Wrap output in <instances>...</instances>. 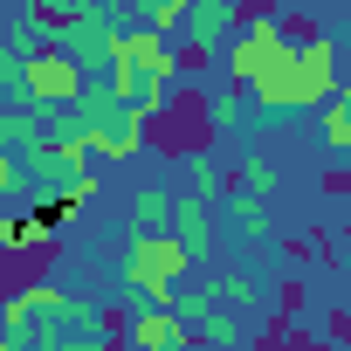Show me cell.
<instances>
[{"instance_id": "6da1fadb", "label": "cell", "mask_w": 351, "mask_h": 351, "mask_svg": "<svg viewBox=\"0 0 351 351\" xmlns=\"http://www.w3.org/2000/svg\"><path fill=\"white\" fill-rule=\"evenodd\" d=\"M337 90H344V83H337V49H330L324 35H310V42H296V49L248 90V104H255L262 117H289V110H324Z\"/></svg>"}, {"instance_id": "7a4b0ae2", "label": "cell", "mask_w": 351, "mask_h": 351, "mask_svg": "<svg viewBox=\"0 0 351 351\" xmlns=\"http://www.w3.org/2000/svg\"><path fill=\"white\" fill-rule=\"evenodd\" d=\"M110 97L117 104H131L145 124L165 110V90L180 83V49L172 42H158V35H145V28H124V42H117V56H110Z\"/></svg>"}, {"instance_id": "3957f363", "label": "cell", "mask_w": 351, "mask_h": 351, "mask_svg": "<svg viewBox=\"0 0 351 351\" xmlns=\"http://www.w3.org/2000/svg\"><path fill=\"white\" fill-rule=\"evenodd\" d=\"M186 248L172 234H138L124 248V282L138 296V310H172V296H180V276H186Z\"/></svg>"}, {"instance_id": "277c9868", "label": "cell", "mask_w": 351, "mask_h": 351, "mask_svg": "<svg viewBox=\"0 0 351 351\" xmlns=\"http://www.w3.org/2000/svg\"><path fill=\"white\" fill-rule=\"evenodd\" d=\"M117 42H124L117 8H56V49H62L83 76H110Z\"/></svg>"}, {"instance_id": "5b68a950", "label": "cell", "mask_w": 351, "mask_h": 351, "mask_svg": "<svg viewBox=\"0 0 351 351\" xmlns=\"http://www.w3.org/2000/svg\"><path fill=\"white\" fill-rule=\"evenodd\" d=\"M76 124H83V138H90L97 158H131L138 138H145V117H138L131 104H117L104 76H90V90H83V104H76Z\"/></svg>"}, {"instance_id": "8992f818", "label": "cell", "mask_w": 351, "mask_h": 351, "mask_svg": "<svg viewBox=\"0 0 351 351\" xmlns=\"http://www.w3.org/2000/svg\"><path fill=\"white\" fill-rule=\"evenodd\" d=\"M289 49H296V42H289V21H282V14H255V21H241V35L228 42V83L248 97V90H255Z\"/></svg>"}, {"instance_id": "52a82bcc", "label": "cell", "mask_w": 351, "mask_h": 351, "mask_svg": "<svg viewBox=\"0 0 351 351\" xmlns=\"http://www.w3.org/2000/svg\"><path fill=\"white\" fill-rule=\"evenodd\" d=\"M28 56V76H21V97H28V110H42V117H62V110H76L83 104V90H90V76L49 42V49H21Z\"/></svg>"}, {"instance_id": "ba28073f", "label": "cell", "mask_w": 351, "mask_h": 351, "mask_svg": "<svg viewBox=\"0 0 351 351\" xmlns=\"http://www.w3.org/2000/svg\"><path fill=\"white\" fill-rule=\"evenodd\" d=\"M172 317L186 324V337H200V344H221V351L248 337V324L221 310V296H214V282H200V289H180V296H172Z\"/></svg>"}, {"instance_id": "9c48e42d", "label": "cell", "mask_w": 351, "mask_h": 351, "mask_svg": "<svg viewBox=\"0 0 351 351\" xmlns=\"http://www.w3.org/2000/svg\"><path fill=\"white\" fill-rule=\"evenodd\" d=\"M234 35H241V8H234V0H200L193 21H186V42H193L200 56H228Z\"/></svg>"}, {"instance_id": "30bf717a", "label": "cell", "mask_w": 351, "mask_h": 351, "mask_svg": "<svg viewBox=\"0 0 351 351\" xmlns=\"http://www.w3.org/2000/svg\"><path fill=\"white\" fill-rule=\"evenodd\" d=\"M124 344L131 351H186L193 337H186V324L172 317V310H138L131 330H124Z\"/></svg>"}, {"instance_id": "8fae6325", "label": "cell", "mask_w": 351, "mask_h": 351, "mask_svg": "<svg viewBox=\"0 0 351 351\" xmlns=\"http://www.w3.org/2000/svg\"><path fill=\"white\" fill-rule=\"evenodd\" d=\"M49 145V117L42 110H0V158H28Z\"/></svg>"}, {"instance_id": "7c38bea8", "label": "cell", "mask_w": 351, "mask_h": 351, "mask_svg": "<svg viewBox=\"0 0 351 351\" xmlns=\"http://www.w3.org/2000/svg\"><path fill=\"white\" fill-rule=\"evenodd\" d=\"M172 214H180V200L165 186H138L131 193V241L138 234H172Z\"/></svg>"}, {"instance_id": "4fadbf2b", "label": "cell", "mask_w": 351, "mask_h": 351, "mask_svg": "<svg viewBox=\"0 0 351 351\" xmlns=\"http://www.w3.org/2000/svg\"><path fill=\"white\" fill-rule=\"evenodd\" d=\"M172 241H180L186 255H207L214 248V214L200 200H180V214H172Z\"/></svg>"}, {"instance_id": "5bb4252c", "label": "cell", "mask_w": 351, "mask_h": 351, "mask_svg": "<svg viewBox=\"0 0 351 351\" xmlns=\"http://www.w3.org/2000/svg\"><path fill=\"white\" fill-rule=\"evenodd\" d=\"M276 193V165L269 158H241V172H234V193L228 200H248V207H262Z\"/></svg>"}, {"instance_id": "9a60e30c", "label": "cell", "mask_w": 351, "mask_h": 351, "mask_svg": "<svg viewBox=\"0 0 351 351\" xmlns=\"http://www.w3.org/2000/svg\"><path fill=\"white\" fill-rule=\"evenodd\" d=\"M186 21H193V8H186V0H152L138 28H145V35H158V42H172V35H180Z\"/></svg>"}, {"instance_id": "2e32d148", "label": "cell", "mask_w": 351, "mask_h": 351, "mask_svg": "<svg viewBox=\"0 0 351 351\" xmlns=\"http://www.w3.org/2000/svg\"><path fill=\"white\" fill-rule=\"evenodd\" d=\"M324 145L330 152H351V90H337L324 104Z\"/></svg>"}, {"instance_id": "e0dca14e", "label": "cell", "mask_w": 351, "mask_h": 351, "mask_svg": "<svg viewBox=\"0 0 351 351\" xmlns=\"http://www.w3.org/2000/svg\"><path fill=\"white\" fill-rule=\"evenodd\" d=\"M241 117H248V97H241V90H234V83H228V90H214V97H207V124H214V131H234V124H241Z\"/></svg>"}, {"instance_id": "ac0fdd59", "label": "cell", "mask_w": 351, "mask_h": 351, "mask_svg": "<svg viewBox=\"0 0 351 351\" xmlns=\"http://www.w3.org/2000/svg\"><path fill=\"white\" fill-rule=\"evenodd\" d=\"M186 172H193V200H207V193H234V180H228L214 158H200V152L186 158Z\"/></svg>"}, {"instance_id": "d6986e66", "label": "cell", "mask_w": 351, "mask_h": 351, "mask_svg": "<svg viewBox=\"0 0 351 351\" xmlns=\"http://www.w3.org/2000/svg\"><path fill=\"white\" fill-rule=\"evenodd\" d=\"M228 221H234V234L255 248V241H269V214L262 207H248V200H228Z\"/></svg>"}, {"instance_id": "ffe728a7", "label": "cell", "mask_w": 351, "mask_h": 351, "mask_svg": "<svg viewBox=\"0 0 351 351\" xmlns=\"http://www.w3.org/2000/svg\"><path fill=\"white\" fill-rule=\"evenodd\" d=\"M49 241V228L35 221V214H21V221H0V248H42Z\"/></svg>"}, {"instance_id": "44dd1931", "label": "cell", "mask_w": 351, "mask_h": 351, "mask_svg": "<svg viewBox=\"0 0 351 351\" xmlns=\"http://www.w3.org/2000/svg\"><path fill=\"white\" fill-rule=\"evenodd\" d=\"M214 296H221V303H234V310H262V282H248V276H221V282H214Z\"/></svg>"}, {"instance_id": "7402d4cb", "label": "cell", "mask_w": 351, "mask_h": 351, "mask_svg": "<svg viewBox=\"0 0 351 351\" xmlns=\"http://www.w3.org/2000/svg\"><path fill=\"white\" fill-rule=\"evenodd\" d=\"M0 193H28V165L21 158H0Z\"/></svg>"}, {"instance_id": "603a6c76", "label": "cell", "mask_w": 351, "mask_h": 351, "mask_svg": "<svg viewBox=\"0 0 351 351\" xmlns=\"http://www.w3.org/2000/svg\"><path fill=\"white\" fill-rule=\"evenodd\" d=\"M0 351H35L28 337H14V330H0Z\"/></svg>"}, {"instance_id": "cb8c5ba5", "label": "cell", "mask_w": 351, "mask_h": 351, "mask_svg": "<svg viewBox=\"0 0 351 351\" xmlns=\"http://www.w3.org/2000/svg\"><path fill=\"white\" fill-rule=\"evenodd\" d=\"M344 90H351V83H344Z\"/></svg>"}]
</instances>
